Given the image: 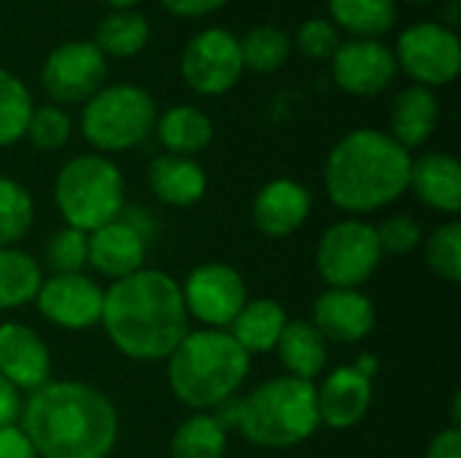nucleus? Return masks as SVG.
<instances>
[{
  "mask_svg": "<svg viewBox=\"0 0 461 458\" xmlns=\"http://www.w3.org/2000/svg\"><path fill=\"white\" fill-rule=\"evenodd\" d=\"M157 138L176 157H194L205 151L213 140V124L208 113L194 105H173L162 116H157Z\"/></svg>",
  "mask_w": 461,
  "mask_h": 458,
  "instance_id": "393cba45",
  "label": "nucleus"
},
{
  "mask_svg": "<svg viewBox=\"0 0 461 458\" xmlns=\"http://www.w3.org/2000/svg\"><path fill=\"white\" fill-rule=\"evenodd\" d=\"M19 429L38 458H108L119 440V413L84 381H49L22 405Z\"/></svg>",
  "mask_w": 461,
  "mask_h": 458,
  "instance_id": "f257e3e1",
  "label": "nucleus"
},
{
  "mask_svg": "<svg viewBox=\"0 0 461 458\" xmlns=\"http://www.w3.org/2000/svg\"><path fill=\"white\" fill-rule=\"evenodd\" d=\"M0 458H38L19 427L0 429Z\"/></svg>",
  "mask_w": 461,
  "mask_h": 458,
  "instance_id": "a19ab883",
  "label": "nucleus"
},
{
  "mask_svg": "<svg viewBox=\"0 0 461 458\" xmlns=\"http://www.w3.org/2000/svg\"><path fill=\"white\" fill-rule=\"evenodd\" d=\"M103 3H108L113 11H127V8H132V5H138L140 0H103Z\"/></svg>",
  "mask_w": 461,
  "mask_h": 458,
  "instance_id": "c03bdc74",
  "label": "nucleus"
},
{
  "mask_svg": "<svg viewBox=\"0 0 461 458\" xmlns=\"http://www.w3.org/2000/svg\"><path fill=\"white\" fill-rule=\"evenodd\" d=\"M243 70L238 35L224 27H208L184 46L181 76L197 94L216 97L230 92Z\"/></svg>",
  "mask_w": 461,
  "mask_h": 458,
  "instance_id": "9d476101",
  "label": "nucleus"
},
{
  "mask_svg": "<svg viewBox=\"0 0 461 458\" xmlns=\"http://www.w3.org/2000/svg\"><path fill=\"white\" fill-rule=\"evenodd\" d=\"M32 108L30 89L14 73L0 67V148L24 138Z\"/></svg>",
  "mask_w": 461,
  "mask_h": 458,
  "instance_id": "2f4dec72",
  "label": "nucleus"
},
{
  "mask_svg": "<svg viewBox=\"0 0 461 458\" xmlns=\"http://www.w3.org/2000/svg\"><path fill=\"white\" fill-rule=\"evenodd\" d=\"M397 67L419 86H446L461 70L459 35L440 22H419L397 38Z\"/></svg>",
  "mask_w": 461,
  "mask_h": 458,
  "instance_id": "1a4fd4ad",
  "label": "nucleus"
},
{
  "mask_svg": "<svg viewBox=\"0 0 461 458\" xmlns=\"http://www.w3.org/2000/svg\"><path fill=\"white\" fill-rule=\"evenodd\" d=\"M227 429L211 413H194L170 437V458H224Z\"/></svg>",
  "mask_w": 461,
  "mask_h": 458,
  "instance_id": "c85d7f7f",
  "label": "nucleus"
},
{
  "mask_svg": "<svg viewBox=\"0 0 461 458\" xmlns=\"http://www.w3.org/2000/svg\"><path fill=\"white\" fill-rule=\"evenodd\" d=\"M151 35V27L146 22V16H140L138 11L127 8V11H111L95 32V46L100 49L103 57H135L138 51L146 49Z\"/></svg>",
  "mask_w": 461,
  "mask_h": 458,
  "instance_id": "cd10ccee",
  "label": "nucleus"
},
{
  "mask_svg": "<svg viewBox=\"0 0 461 458\" xmlns=\"http://www.w3.org/2000/svg\"><path fill=\"white\" fill-rule=\"evenodd\" d=\"M321 427L316 386L292 375L273 378L240 400L238 432L259 448H294Z\"/></svg>",
  "mask_w": 461,
  "mask_h": 458,
  "instance_id": "39448f33",
  "label": "nucleus"
},
{
  "mask_svg": "<svg viewBox=\"0 0 461 458\" xmlns=\"http://www.w3.org/2000/svg\"><path fill=\"white\" fill-rule=\"evenodd\" d=\"M127 184L116 162L103 154L68 159L54 178V202L68 227L92 232L122 216Z\"/></svg>",
  "mask_w": 461,
  "mask_h": 458,
  "instance_id": "423d86ee",
  "label": "nucleus"
},
{
  "mask_svg": "<svg viewBox=\"0 0 461 458\" xmlns=\"http://www.w3.org/2000/svg\"><path fill=\"white\" fill-rule=\"evenodd\" d=\"M0 375L27 394L51 381V354L43 337L27 324H0Z\"/></svg>",
  "mask_w": 461,
  "mask_h": 458,
  "instance_id": "f3484780",
  "label": "nucleus"
},
{
  "mask_svg": "<svg viewBox=\"0 0 461 458\" xmlns=\"http://www.w3.org/2000/svg\"><path fill=\"white\" fill-rule=\"evenodd\" d=\"M251 373V356L224 329H197L167 356V386L189 410L208 413L235 397Z\"/></svg>",
  "mask_w": 461,
  "mask_h": 458,
  "instance_id": "20e7f679",
  "label": "nucleus"
},
{
  "mask_svg": "<svg viewBox=\"0 0 461 458\" xmlns=\"http://www.w3.org/2000/svg\"><path fill=\"white\" fill-rule=\"evenodd\" d=\"M297 49L311 59H332L340 46V30L330 19H308L297 30Z\"/></svg>",
  "mask_w": 461,
  "mask_h": 458,
  "instance_id": "e433bc0d",
  "label": "nucleus"
},
{
  "mask_svg": "<svg viewBox=\"0 0 461 458\" xmlns=\"http://www.w3.org/2000/svg\"><path fill=\"white\" fill-rule=\"evenodd\" d=\"M151 194L170 208H192L208 192V175L192 157L162 154L149 165Z\"/></svg>",
  "mask_w": 461,
  "mask_h": 458,
  "instance_id": "412c9836",
  "label": "nucleus"
},
{
  "mask_svg": "<svg viewBox=\"0 0 461 458\" xmlns=\"http://www.w3.org/2000/svg\"><path fill=\"white\" fill-rule=\"evenodd\" d=\"M289 316L284 310L281 302L270 300V297H259V300H249L240 313L232 319L230 324V337L249 354V356H259L267 351H276L278 337L286 327Z\"/></svg>",
  "mask_w": 461,
  "mask_h": 458,
  "instance_id": "b1692460",
  "label": "nucleus"
},
{
  "mask_svg": "<svg viewBox=\"0 0 461 458\" xmlns=\"http://www.w3.org/2000/svg\"><path fill=\"white\" fill-rule=\"evenodd\" d=\"M424 262L427 267L443 278L446 283L461 281V224L456 219L432 229L424 240Z\"/></svg>",
  "mask_w": 461,
  "mask_h": 458,
  "instance_id": "473e14b6",
  "label": "nucleus"
},
{
  "mask_svg": "<svg viewBox=\"0 0 461 458\" xmlns=\"http://www.w3.org/2000/svg\"><path fill=\"white\" fill-rule=\"evenodd\" d=\"M397 76V59L389 46L378 38H348L340 40L332 54L335 84L357 97L381 94Z\"/></svg>",
  "mask_w": 461,
  "mask_h": 458,
  "instance_id": "4468645a",
  "label": "nucleus"
},
{
  "mask_svg": "<svg viewBox=\"0 0 461 458\" xmlns=\"http://www.w3.org/2000/svg\"><path fill=\"white\" fill-rule=\"evenodd\" d=\"M332 24L354 38L386 35L397 22V0H330Z\"/></svg>",
  "mask_w": 461,
  "mask_h": 458,
  "instance_id": "bb28decb",
  "label": "nucleus"
},
{
  "mask_svg": "<svg viewBox=\"0 0 461 458\" xmlns=\"http://www.w3.org/2000/svg\"><path fill=\"white\" fill-rule=\"evenodd\" d=\"M157 124L151 94L135 84H113L95 92L81 111V132L103 154L130 151L143 143Z\"/></svg>",
  "mask_w": 461,
  "mask_h": 458,
  "instance_id": "0eeeda50",
  "label": "nucleus"
},
{
  "mask_svg": "<svg viewBox=\"0 0 461 458\" xmlns=\"http://www.w3.org/2000/svg\"><path fill=\"white\" fill-rule=\"evenodd\" d=\"M311 324L327 343L354 346L375 329V308L359 289H327L313 302Z\"/></svg>",
  "mask_w": 461,
  "mask_h": 458,
  "instance_id": "dca6fc26",
  "label": "nucleus"
},
{
  "mask_svg": "<svg viewBox=\"0 0 461 458\" xmlns=\"http://www.w3.org/2000/svg\"><path fill=\"white\" fill-rule=\"evenodd\" d=\"M35 205L30 192L14 181L0 175V248H11L32 229Z\"/></svg>",
  "mask_w": 461,
  "mask_h": 458,
  "instance_id": "7c9ffc66",
  "label": "nucleus"
},
{
  "mask_svg": "<svg viewBox=\"0 0 461 458\" xmlns=\"http://www.w3.org/2000/svg\"><path fill=\"white\" fill-rule=\"evenodd\" d=\"M103 294L105 292L84 273L49 275L35 294V305L49 324L68 332H84L100 324Z\"/></svg>",
  "mask_w": 461,
  "mask_h": 458,
  "instance_id": "ddd939ff",
  "label": "nucleus"
},
{
  "mask_svg": "<svg viewBox=\"0 0 461 458\" xmlns=\"http://www.w3.org/2000/svg\"><path fill=\"white\" fill-rule=\"evenodd\" d=\"M184 305L205 329H224L249 302L243 275L224 262L197 265L181 283Z\"/></svg>",
  "mask_w": 461,
  "mask_h": 458,
  "instance_id": "9b49d317",
  "label": "nucleus"
},
{
  "mask_svg": "<svg viewBox=\"0 0 461 458\" xmlns=\"http://www.w3.org/2000/svg\"><path fill=\"white\" fill-rule=\"evenodd\" d=\"M408 189L432 211L456 216L461 211V165L454 154L429 151L411 162Z\"/></svg>",
  "mask_w": 461,
  "mask_h": 458,
  "instance_id": "aec40b11",
  "label": "nucleus"
},
{
  "mask_svg": "<svg viewBox=\"0 0 461 458\" xmlns=\"http://www.w3.org/2000/svg\"><path fill=\"white\" fill-rule=\"evenodd\" d=\"M375 235H378L381 254H389V256H408L424 243V232H421L419 221L408 213L384 219L375 227Z\"/></svg>",
  "mask_w": 461,
  "mask_h": 458,
  "instance_id": "c9c22d12",
  "label": "nucleus"
},
{
  "mask_svg": "<svg viewBox=\"0 0 461 458\" xmlns=\"http://www.w3.org/2000/svg\"><path fill=\"white\" fill-rule=\"evenodd\" d=\"M43 283L41 265L22 248H0V310H16L35 302Z\"/></svg>",
  "mask_w": 461,
  "mask_h": 458,
  "instance_id": "a878e982",
  "label": "nucleus"
},
{
  "mask_svg": "<svg viewBox=\"0 0 461 458\" xmlns=\"http://www.w3.org/2000/svg\"><path fill=\"white\" fill-rule=\"evenodd\" d=\"M276 354L286 370V375L300 378V381H316L330 362V343L321 337V332L305 321V319H292L286 321Z\"/></svg>",
  "mask_w": 461,
  "mask_h": 458,
  "instance_id": "5701e85b",
  "label": "nucleus"
},
{
  "mask_svg": "<svg viewBox=\"0 0 461 458\" xmlns=\"http://www.w3.org/2000/svg\"><path fill=\"white\" fill-rule=\"evenodd\" d=\"M381 259L375 224L362 219L335 221L316 246V270L327 289H359L373 278Z\"/></svg>",
  "mask_w": 461,
  "mask_h": 458,
  "instance_id": "6e6552de",
  "label": "nucleus"
},
{
  "mask_svg": "<svg viewBox=\"0 0 461 458\" xmlns=\"http://www.w3.org/2000/svg\"><path fill=\"white\" fill-rule=\"evenodd\" d=\"M43 262L51 275H73L86 265V232L62 227L43 246Z\"/></svg>",
  "mask_w": 461,
  "mask_h": 458,
  "instance_id": "72a5a7b5",
  "label": "nucleus"
},
{
  "mask_svg": "<svg viewBox=\"0 0 461 458\" xmlns=\"http://www.w3.org/2000/svg\"><path fill=\"white\" fill-rule=\"evenodd\" d=\"M238 43L243 67L254 73H276L292 54L289 32L276 24H257L243 38H238Z\"/></svg>",
  "mask_w": 461,
  "mask_h": 458,
  "instance_id": "c756f323",
  "label": "nucleus"
},
{
  "mask_svg": "<svg viewBox=\"0 0 461 458\" xmlns=\"http://www.w3.org/2000/svg\"><path fill=\"white\" fill-rule=\"evenodd\" d=\"M451 427L461 429V394H454V405H451Z\"/></svg>",
  "mask_w": 461,
  "mask_h": 458,
  "instance_id": "37998d69",
  "label": "nucleus"
},
{
  "mask_svg": "<svg viewBox=\"0 0 461 458\" xmlns=\"http://www.w3.org/2000/svg\"><path fill=\"white\" fill-rule=\"evenodd\" d=\"M411 151L389 132L359 127L343 135L324 162V189L335 208L354 216L375 213L408 192Z\"/></svg>",
  "mask_w": 461,
  "mask_h": 458,
  "instance_id": "7ed1b4c3",
  "label": "nucleus"
},
{
  "mask_svg": "<svg viewBox=\"0 0 461 458\" xmlns=\"http://www.w3.org/2000/svg\"><path fill=\"white\" fill-rule=\"evenodd\" d=\"M70 116L59 105H41L32 108L24 138H30V143L41 151H57L70 140Z\"/></svg>",
  "mask_w": 461,
  "mask_h": 458,
  "instance_id": "f704fd0d",
  "label": "nucleus"
},
{
  "mask_svg": "<svg viewBox=\"0 0 461 458\" xmlns=\"http://www.w3.org/2000/svg\"><path fill=\"white\" fill-rule=\"evenodd\" d=\"M105 73L108 62L92 40H68L46 57L41 86L54 103L76 105L103 89Z\"/></svg>",
  "mask_w": 461,
  "mask_h": 458,
  "instance_id": "f8f14e48",
  "label": "nucleus"
},
{
  "mask_svg": "<svg viewBox=\"0 0 461 458\" xmlns=\"http://www.w3.org/2000/svg\"><path fill=\"white\" fill-rule=\"evenodd\" d=\"M22 397H19V389L11 386L3 375H0V429H8V427H19V418H22Z\"/></svg>",
  "mask_w": 461,
  "mask_h": 458,
  "instance_id": "4c0bfd02",
  "label": "nucleus"
},
{
  "mask_svg": "<svg viewBox=\"0 0 461 458\" xmlns=\"http://www.w3.org/2000/svg\"><path fill=\"white\" fill-rule=\"evenodd\" d=\"M313 197L294 178H273L267 181L251 202L254 227L273 240L294 235L311 216Z\"/></svg>",
  "mask_w": 461,
  "mask_h": 458,
  "instance_id": "a211bd4d",
  "label": "nucleus"
},
{
  "mask_svg": "<svg viewBox=\"0 0 461 458\" xmlns=\"http://www.w3.org/2000/svg\"><path fill=\"white\" fill-rule=\"evenodd\" d=\"M424 458H461V429H456V427L440 429L432 437V443L427 445V456Z\"/></svg>",
  "mask_w": 461,
  "mask_h": 458,
  "instance_id": "ea45409f",
  "label": "nucleus"
},
{
  "mask_svg": "<svg viewBox=\"0 0 461 458\" xmlns=\"http://www.w3.org/2000/svg\"><path fill=\"white\" fill-rule=\"evenodd\" d=\"M411 3H429V0H411Z\"/></svg>",
  "mask_w": 461,
  "mask_h": 458,
  "instance_id": "a18cd8bd",
  "label": "nucleus"
},
{
  "mask_svg": "<svg viewBox=\"0 0 461 458\" xmlns=\"http://www.w3.org/2000/svg\"><path fill=\"white\" fill-rule=\"evenodd\" d=\"M454 3H456V0H454Z\"/></svg>",
  "mask_w": 461,
  "mask_h": 458,
  "instance_id": "49530a36",
  "label": "nucleus"
},
{
  "mask_svg": "<svg viewBox=\"0 0 461 458\" xmlns=\"http://www.w3.org/2000/svg\"><path fill=\"white\" fill-rule=\"evenodd\" d=\"M351 367H354L357 373H362L365 378H370V381H373V378L378 375V356H375V354H362Z\"/></svg>",
  "mask_w": 461,
  "mask_h": 458,
  "instance_id": "79ce46f5",
  "label": "nucleus"
},
{
  "mask_svg": "<svg viewBox=\"0 0 461 458\" xmlns=\"http://www.w3.org/2000/svg\"><path fill=\"white\" fill-rule=\"evenodd\" d=\"M100 324L111 346L135 362L167 359L189 335L181 283L162 270H138L103 294Z\"/></svg>",
  "mask_w": 461,
  "mask_h": 458,
  "instance_id": "f03ea898",
  "label": "nucleus"
},
{
  "mask_svg": "<svg viewBox=\"0 0 461 458\" xmlns=\"http://www.w3.org/2000/svg\"><path fill=\"white\" fill-rule=\"evenodd\" d=\"M173 16H186V19H197L205 13H213L219 8H224L230 0H159Z\"/></svg>",
  "mask_w": 461,
  "mask_h": 458,
  "instance_id": "58836bf2",
  "label": "nucleus"
},
{
  "mask_svg": "<svg viewBox=\"0 0 461 458\" xmlns=\"http://www.w3.org/2000/svg\"><path fill=\"white\" fill-rule=\"evenodd\" d=\"M440 121V103L432 89L427 86H405L389 113V135L402 146V148H419L424 146L432 132L438 130Z\"/></svg>",
  "mask_w": 461,
  "mask_h": 458,
  "instance_id": "4be33fe9",
  "label": "nucleus"
},
{
  "mask_svg": "<svg viewBox=\"0 0 461 458\" xmlns=\"http://www.w3.org/2000/svg\"><path fill=\"white\" fill-rule=\"evenodd\" d=\"M146 235L127 219H113L86 232V265L111 281H122L146 267Z\"/></svg>",
  "mask_w": 461,
  "mask_h": 458,
  "instance_id": "2eb2a0df",
  "label": "nucleus"
},
{
  "mask_svg": "<svg viewBox=\"0 0 461 458\" xmlns=\"http://www.w3.org/2000/svg\"><path fill=\"white\" fill-rule=\"evenodd\" d=\"M319 418L330 429L357 427L373 405V381L357 373L351 364L335 367L321 386H316Z\"/></svg>",
  "mask_w": 461,
  "mask_h": 458,
  "instance_id": "6ab92c4d",
  "label": "nucleus"
}]
</instances>
